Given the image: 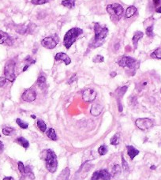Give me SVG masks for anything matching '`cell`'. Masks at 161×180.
I'll return each instance as SVG.
<instances>
[{
    "instance_id": "obj_4",
    "label": "cell",
    "mask_w": 161,
    "mask_h": 180,
    "mask_svg": "<svg viewBox=\"0 0 161 180\" xmlns=\"http://www.w3.org/2000/svg\"><path fill=\"white\" fill-rule=\"evenodd\" d=\"M106 10L112 17V20L114 19V18L119 20L124 13V9L122 6L119 4V3H113V4L107 5Z\"/></svg>"
},
{
    "instance_id": "obj_18",
    "label": "cell",
    "mask_w": 161,
    "mask_h": 180,
    "mask_svg": "<svg viewBox=\"0 0 161 180\" xmlns=\"http://www.w3.org/2000/svg\"><path fill=\"white\" fill-rule=\"evenodd\" d=\"M15 31L21 35H25L28 33V25H18L15 27Z\"/></svg>"
},
{
    "instance_id": "obj_24",
    "label": "cell",
    "mask_w": 161,
    "mask_h": 180,
    "mask_svg": "<svg viewBox=\"0 0 161 180\" xmlns=\"http://www.w3.org/2000/svg\"><path fill=\"white\" fill-rule=\"evenodd\" d=\"M127 89H128V86H127V85L120 87V88H119V89H117L115 93H116L118 97H122V96H123L124 94L127 93Z\"/></svg>"
},
{
    "instance_id": "obj_14",
    "label": "cell",
    "mask_w": 161,
    "mask_h": 180,
    "mask_svg": "<svg viewBox=\"0 0 161 180\" xmlns=\"http://www.w3.org/2000/svg\"><path fill=\"white\" fill-rule=\"evenodd\" d=\"M143 36H144V33L141 32V31H137V32H134V36L132 37V42H133V44H134V49H136L137 47L139 40L143 37Z\"/></svg>"
},
{
    "instance_id": "obj_26",
    "label": "cell",
    "mask_w": 161,
    "mask_h": 180,
    "mask_svg": "<svg viewBox=\"0 0 161 180\" xmlns=\"http://www.w3.org/2000/svg\"><path fill=\"white\" fill-rule=\"evenodd\" d=\"M46 84V77L44 75H40L37 79V85L40 88H43Z\"/></svg>"
},
{
    "instance_id": "obj_37",
    "label": "cell",
    "mask_w": 161,
    "mask_h": 180,
    "mask_svg": "<svg viewBox=\"0 0 161 180\" xmlns=\"http://www.w3.org/2000/svg\"><path fill=\"white\" fill-rule=\"evenodd\" d=\"M25 175H27L30 178V179H34V175H33V174H32V171H31V169H30V168L28 166V167H26L25 168Z\"/></svg>"
},
{
    "instance_id": "obj_6",
    "label": "cell",
    "mask_w": 161,
    "mask_h": 180,
    "mask_svg": "<svg viewBox=\"0 0 161 180\" xmlns=\"http://www.w3.org/2000/svg\"><path fill=\"white\" fill-rule=\"evenodd\" d=\"M15 63L14 60L10 59L9 60L5 65L4 67V74H5V77L10 82H14L16 79V74H15Z\"/></svg>"
},
{
    "instance_id": "obj_47",
    "label": "cell",
    "mask_w": 161,
    "mask_h": 180,
    "mask_svg": "<svg viewBox=\"0 0 161 180\" xmlns=\"http://www.w3.org/2000/svg\"><path fill=\"white\" fill-rule=\"evenodd\" d=\"M110 75H111V77H115L117 75V73L116 72H112Z\"/></svg>"
},
{
    "instance_id": "obj_21",
    "label": "cell",
    "mask_w": 161,
    "mask_h": 180,
    "mask_svg": "<svg viewBox=\"0 0 161 180\" xmlns=\"http://www.w3.org/2000/svg\"><path fill=\"white\" fill-rule=\"evenodd\" d=\"M16 142L18 144H20L21 146L24 147L25 148H28L29 147V142L25 139V138L21 137V138H18L17 139H16Z\"/></svg>"
},
{
    "instance_id": "obj_51",
    "label": "cell",
    "mask_w": 161,
    "mask_h": 180,
    "mask_svg": "<svg viewBox=\"0 0 161 180\" xmlns=\"http://www.w3.org/2000/svg\"><path fill=\"white\" fill-rule=\"evenodd\" d=\"M160 92H161V89H160Z\"/></svg>"
},
{
    "instance_id": "obj_45",
    "label": "cell",
    "mask_w": 161,
    "mask_h": 180,
    "mask_svg": "<svg viewBox=\"0 0 161 180\" xmlns=\"http://www.w3.org/2000/svg\"><path fill=\"white\" fill-rule=\"evenodd\" d=\"M118 108H119V112H122V105L121 102L120 101H119V103H118Z\"/></svg>"
},
{
    "instance_id": "obj_31",
    "label": "cell",
    "mask_w": 161,
    "mask_h": 180,
    "mask_svg": "<svg viewBox=\"0 0 161 180\" xmlns=\"http://www.w3.org/2000/svg\"><path fill=\"white\" fill-rule=\"evenodd\" d=\"M107 152V148L106 146H99V148H98V153L100 156H104L105 155Z\"/></svg>"
},
{
    "instance_id": "obj_46",
    "label": "cell",
    "mask_w": 161,
    "mask_h": 180,
    "mask_svg": "<svg viewBox=\"0 0 161 180\" xmlns=\"http://www.w3.org/2000/svg\"><path fill=\"white\" fill-rule=\"evenodd\" d=\"M156 11L157 13H160L161 14V6H158V7L156 8Z\"/></svg>"
},
{
    "instance_id": "obj_9",
    "label": "cell",
    "mask_w": 161,
    "mask_h": 180,
    "mask_svg": "<svg viewBox=\"0 0 161 180\" xmlns=\"http://www.w3.org/2000/svg\"><path fill=\"white\" fill-rule=\"evenodd\" d=\"M22 100L25 102H32L36 99V93L33 89H26L21 95Z\"/></svg>"
},
{
    "instance_id": "obj_30",
    "label": "cell",
    "mask_w": 161,
    "mask_h": 180,
    "mask_svg": "<svg viewBox=\"0 0 161 180\" xmlns=\"http://www.w3.org/2000/svg\"><path fill=\"white\" fill-rule=\"evenodd\" d=\"M119 174H121V167L119 164H115L112 168V175L115 176Z\"/></svg>"
},
{
    "instance_id": "obj_36",
    "label": "cell",
    "mask_w": 161,
    "mask_h": 180,
    "mask_svg": "<svg viewBox=\"0 0 161 180\" xmlns=\"http://www.w3.org/2000/svg\"><path fill=\"white\" fill-rule=\"evenodd\" d=\"M18 170L22 175H25V168L24 166V164L21 161L18 162Z\"/></svg>"
},
{
    "instance_id": "obj_44",
    "label": "cell",
    "mask_w": 161,
    "mask_h": 180,
    "mask_svg": "<svg viewBox=\"0 0 161 180\" xmlns=\"http://www.w3.org/2000/svg\"><path fill=\"white\" fill-rule=\"evenodd\" d=\"M3 150H4V145L2 141H0V153H3Z\"/></svg>"
},
{
    "instance_id": "obj_39",
    "label": "cell",
    "mask_w": 161,
    "mask_h": 180,
    "mask_svg": "<svg viewBox=\"0 0 161 180\" xmlns=\"http://www.w3.org/2000/svg\"><path fill=\"white\" fill-rule=\"evenodd\" d=\"M35 29H36V25L35 24H29L28 25V33H30V34H32L33 32H34Z\"/></svg>"
},
{
    "instance_id": "obj_12",
    "label": "cell",
    "mask_w": 161,
    "mask_h": 180,
    "mask_svg": "<svg viewBox=\"0 0 161 180\" xmlns=\"http://www.w3.org/2000/svg\"><path fill=\"white\" fill-rule=\"evenodd\" d=\"M55 61H63L67 66L71 63V59L66 53H63V52H58L57 54L55 55Z\"/></svg>"
},
{
    "instance_id": "obj_3",
    "label": "cell",
    "mask_w": 161,
    "mask_h": 180,
    "mask_svg": "<svg viewBox=\"0 0 161 180\" xmlns=\"http://www.w3.org/2000/svg\"><path fill=\"white\" fill-rule=\"evenodd\" d=\"M46 157H45V161H46V168L47 171L51 173H55L57 170L58 162H57V156L55 155L54 151L52 149H47L46 151Z\"/></svg>"
},
{
    "instance_id": "obj_34",
    "label": "cell",
    "mask_w": 161,
    "mask_h": 180,
    "mask_svg": "<svg viewBox=\"0 0 161 180\" xmlns=\"http://www.w3.org/2000/svg\"><path fill=\"white\" fill-rule=\"evenodd\" d=\"M25 62L26 63V65H29V66H30V65H32V64H34L35 62H36V60L35 59H33L31 56H27L26 58L25 59Z\"/></svg>"
},
{
    "instance_id": "obj_48",
    "label": "cell",
    "mask_w": 161,
    "mask_h": 180,
    "mask_svg": "<svg viewBox=\"0 0 161 180\" xmlns=\"http://www.w3.org/2000/svg\"><path fill=\"white\" fill-rule=\"evenodd\" d=\"M3 180H14V178L12 177H6L3 179Z\"/></svg>"
},
{
    "instance_id": "obj_25",
    "label": "cell",
    "mask_w": 161,
    "mask_h": 180,
    "mask_svg": "<svg viewBox=\"0 0 161 180\" xmlns=\"http://www.w3.org/2000/svg\"><path fill=\"white\" fill-rule=\"evenodd\" d=\"M150 56L152 59H161V47H158L154 51Z\"/></svg>"
},
{
    "instance_id": "obj_28",
    "label": "cell",
    "mask_w": 161,
    "mask_h": 180,
    "mask_svg": "<svg viewBox=\"0 0 161 180\" xmlns=\"http://www.w3.org/2000/svg\"><path fill=\"white\" fill-rule=\"evenodd\" d=\"M16 123H17V125L20 126L21 129H27L28 127H29V124L27 123H25V122L22 121L21 118H17L16 119Z\"/></svg>"
},
{
    "instance_id": "obj_20",
    "label": "cell",
    "mask_w": 161,
    "mask_h": 180,
    "mask_svg": "<svg viewBox=\"0 0 161 180\" xmlns=\"http://www.w3.org/2000/svg\"><path fill=\"white\" fill-rule=\"evenodd\" d=\"M46 134H47V138H50L52 141H56L57 140V134H56L55 130L53 128L48 129L47 132H46Z\"/></svg>"
},
{
    "instance_id": "obj_1",
    "label": "cell",
    "mask_w": 161,
    "mask_h": 180,
    "mask_svg": "<svg viewBox=\"0 0 161 180\" xmlns=\"http://www.w3.org/2000/svg\"><path fill=\"white\" fill-rule=\"evenodd\" d=\"M93 29L95 33L94 39H92V42L89 44V47L96 48L104 44L108 33V29L106 26H102L99 23H95Z\"/></svg>"
},
{
    "instance_id": "obj_17",
    "label": "cell",
    "mask_w": 161,
    "mask_h": 180,
    "mask_svg": "<svg viewBox=\"0 0 161 180\" xmlns=\"http://www.w3.org/2000/svg\"><path fill=\"white\" fill-rule=\"evenodd\" d=\"M69 173H70V171H69V168H66L62 172L60 173V175H59L57 180H68L69 176Z\"/></svg>"
},
{
    "instance_id": "obj_11",
    "label": "cell",
    "mask_w": 161,
    "mask_h": 180,
    "mask_svg": "<svg viewBox=\"0 0 161 180\" xmlns=\"http://www.w3.org/2000/svg\"><path fill=\"white\" fill-rule=\"evenodd\" d=\"M0 44L10 45L13 44V39L10 35L3 31H0Z\"/></svg>"
},
{
    "instance_id": "obj_8",
    "label": "cell",
    "mask_w": 161,
    "mask_h": 180,
    "mask_svg": "<svg viewBox=\"0 0 161 180\" xmlns=\"http://www.w3.org/2000/svg\"><path fill=\"white\" fill-rule=\"evenodd\" d=\"M135 124L137 126V128H139L141 131H145V130H148V129L153 126L154 122L150 118H137L135 121Z\"/></svg>"
},
{
    "instance_id": "obj_13",
    "label": "cell",
    "mask_w": 161,
    "mask_h": 180,
    "mask_svg": "<svg viewBox=\"0 0 161 180\" xmlns=\"http://www.w3.org/2000/svg\"><path fill=\"white\" fill-rule=\"evenodd\" d=\"M103 109H104V107L102 106L101 104H93L92 106V108H91L90 113L92 114L93 116H98L101 114Z\"/></svg>"
},
{
    "instance_id": "obj_41",
    "label": "cell",
    "mask_w": 161,
    "mask_h": 180,
    "mask_svg": "<svg viewBox=\"0 0 161 180\" xmlns=\"http://www.w3.org/2000/svg\"><path fill=\"white\" fill-rule=\"evenodd\" d=\"M99 179H100L99 171H96V172L93 173V175H92L91 180H99Z\"/></svg>"
},
{
    "instance_id": "obj_10",
    "label": "cell",
    "mask_w": 161,
    "mask_h": 180,
    "mask_svg": "<svg viewBox=\"0 0 161 180\" xmlns=\"http://www.w3.org/2000/svg\"><path fill=\"white\" fill-rule=\"evenodd\" d=\"M97 96V92L92 89H87L82 94V99L85 102H92Z\"/></svg>"
},
{
    "instance_id": "obj_15",
    "label": "cell",
    "mask_w": 161,
    "mask_h": 180,
    "mask_svg": "<svg viewBox=\"0 0 161 180\" xmlns=\"http://www.w3.org/2000/svg\"><path fill=\"white\" fill-rule=\"evenodd\" d=\"M127 153H128V156H130V158L131 160H134V157L137 156L139 154V150H137V148H135L134 146H127Z\"/></svg>"
},
{
    "instance_id": "obj_2",
    "label": "cell",
    "mask_w": 161,
    "mask_h": 180,
    "mask_svg": "<svg viewBox=\"0 0 161 180\" xmlns=\"http://www.w3.org/2000/svg\"><path fill=\"white\" fill-rule=\"evenodd\" d=\"M83 33V30L80 28H72L65 34L64 39H63V44L67 49L70 48L77 38Z\"/></svg>"
},
{
    "instance_id": "obj_43",
    "label": "cell",
    "mask_w": 161,
    "mask_h": 180,
    "mask_svg": "<svg viewBox=\"0 0 161 180\" xmlns=\"http://www.w3.org/2000/svg\"><path fill=\"white\" fill-rule=\"evenodd\" d=\"M153 1L154 5L156 6H160V4L161 3V0H152Z\"/></svg>"
},
{
    "instance_id": "obj_5",
    "label": "cell",
    "mask_w": 161,
    "mask_h": 180,
    "mask_svg": "<svg viewBox=\"0 0 161 180\" xmlns=\"http://www.w3.org/2000/svg\"><path fill=\"white\" fill-rule=\"evenodd\" d=\"M117 63L119 67H128L130 70H136L137 68H138V62L137 61L136 59H134V58L130 56H127V55H123L122 56L120 59L117 61Z\"/></svg>"
},
{
    "instance_id": "obj_29",
    "label": "cell",
    "mask_w": 161,
    "mask_h": 180,
    "mask_svg": "<svg viewBox=\"0 0 161 180\" xmlns=\"http://www.w3.org/2000/svg\"><path fill=\"white\" fill-rule=\"evenodd\" d=\"M111 144L113 146H117L119 143V133H115L112 138H111V141H110Z\"/></svg>"
},
{
    "instance_id": "obj_49",
    "label": "cell",
    "mask_w": 161,
    "mask_h": 180,
    "mask_svg": "<svg viewBox=\"0 0 161 180\" xmlns=\"http://www.w3.org/2000/svg\"><path fill=\"white\" fill-rule=\"evenodd\" d=\"M156 166L155 165H152V166H151V167H150V169H152V170H155V169H156Z\"/></svg>"
},
{
    "instance_id": "obj_7",
    "label": "cell",
    "mask_w": 161,
    "mask_h": 180,
    "mask_svg": "<svg viewBox=\"0 0 161 180\" xmlns=\"http://www.w3.org/2000/svg\"><path fill=\"white\" fill-rule=\"evenodd\" d=\"M59 42V37L56 34H53L44 38L41 40V45L47 49L52 50L55 48Z\"/></svg>"
},
{
    "instance_id": "obj_23",
    "label": "cell",
    "mask_w": 161,
    "mask_h": 180,
    "mask_svg": "<svg viewBox=\"0 0 161 180\" xmlns=\"http://www.w3.org/2000/svg\"><path fill=\"white\" fill-rule=\"evenodd\" d=\"M145 32L146 35L149 37H153V22H152L149 24V25L145 26Z\"/></svg>"
},
{
    "instance_id": "obj_22",
    "label": "cell",
    "mask_w": 161,
    "mask_h": 180,
    "mask_svg": "<svg viewBox=\"0 0 161 180\" xmlns=\"http://www.w3.org/2000/svg\"><path fill=\"white\" fill-rule=\"evenodd\" d=\"M99 177L103 180H110L112 178V175L107 170H101L99 171Z\"/></svg>"
},
{
    "instance_id": "obj_50",
    "label": "cell",
    "mask_w": 161,
    "mask_h": 180,
    "mask_svg": "<svg viewBox=\"0 0 161 180\" xmlns=\"http://www.w3.org/2000/svg\"><path fill=\"white\" fill-rule=\"evenodd\" d=\"M31 117H32V118H34V119H35V118H36V116H35L34 115H31Z\"/></svg>"
},
{
    "instance_id": "obj_40",
    "label": "cell",
    "mask_w": 161,
    "mask_h": 180,
    "mask_svg": "<svg viewBox=\"0 0 161 180\" xmlns=\"http://www.w3.org/2000/svg\"><path fill=\"white\" fill-rule=\"evenodd\" d=\"M6 81H7V79L6 78V77H0V88L5 85L6 83Z\"/></svg>"
},
{
    "instance_id": "obj_35",
    "label": "cell",
    "mask_w": 161,
    "mask_h": 180,
    "mask_svg": "<svg viewBox=\"0 0 161 180\" xmlns=\"http://www.w3.org/2000/svg\"><path fill=\"white\" fill-rule=\"evenodd\" d=\"M13 131H14V128H11V127H5V128L3 129V133L6 136H9L11 134Z\"/></svg>"
},
{
    "instance_id": "obj_38",
    "label": "cell",
    "mask_w": 161,
    "mask_h": 180,
    "mask_svg": "<svg viewBox=\"0 0 161 180\" xmlns=\"http://www.w3.org/2000/svg\"><path fill=\"white\" fill-rule=\"evenodd\" d=\"M122 168H123L124 171H129V165L122 156Z\"/></svg>"
},
{
    "instance_id": "obj_32",
    "label": "cell",
    "mask_w": 161,
    "mask_h": 180,
    "mask_svg": "<svg viewBox=\"0 0 161 180\" xmlns=\"http://www.w3.org/2000/svg\"><path fill=\"white\" fill-rule=\"evenodd\" d=\"M92 61H93V62H95V63H99V62H104V59L102 55H96V56L92 59Z\"/></svg>"
},
{
    "instance_id": "obj_16",
    "label": "cell",
    "mask_w": 161,
    "mask_h": 180,
    "mask_svg": "<svg viewBox=\"0 0 161 180\" xmlns=\"http://www.w3.org/2000/svg\"><path fill=\"white\" fill-rule=\"evenodd\" d=\"M137 12V9L134 6H130L126 10V18H130Z\"/></svg>"
},
{
    "instance_id": "obj_33",
    "label": "cell",
    "mask_w": 161,
    "mask_h": 180,
    "mask_svg": "<svg viewBox=\"0 0 161 180\" xmlns=\"http://www.w3.org/2000/svg\"><path fill=\"white\" fill-rule=\"evenodd\" d=\"M49 0H31V3L34 5H43L45 3H47Z\"/></svg>"
},
{
    "instance_id": "obj_27",
    "label": "cell",
    "mask_w": 161,
    "mask_h": 180,
    "mask_svg": "<svg viewBox=\"0 0 161 180\" xmlns=\"http://www.w3.org/2000/svg\"><path fill=\"white\" fill-rule=\"evenodd\" d=\"M37 126L38 128L40 129V131H42V132H45L46 130H47V126H46L45 123L43 120H40V119H39L37 121Z\"/></svg>"
},
{
    "instance_id": "obj_19",
    "label": "cell",
    "mask_w": 161,
    "mask_h": 180,
    "mask_svg": "<svg viewBox=\"0 0 161 180\" xmlns=\"http://www.w3.org/2000/svg\"><path fill=\"white\" fill-rule=\"evenodd\" d=\"M75 2H76V0H62L61 2V4L65 7L73 9L75 6Z\"/></svg>"
},
{
    "instance_id": "obj_42",
    "label": "cell",
    "mask_w": 161,
    "mask_h": 180,
    "mask_svg": "<svg viewBox=\"0 0 161 180\" xmlns=\"http://www.w3.org/2000/svg\"><path fill=\"white\" fill-rule=\"evenodd\" d=\"M76 79H77V75L76 74H73V76L70 77V79L69 80V82H68V84H72L73 82H74V81H76Z\"/></svg>"
}]
</instances>
